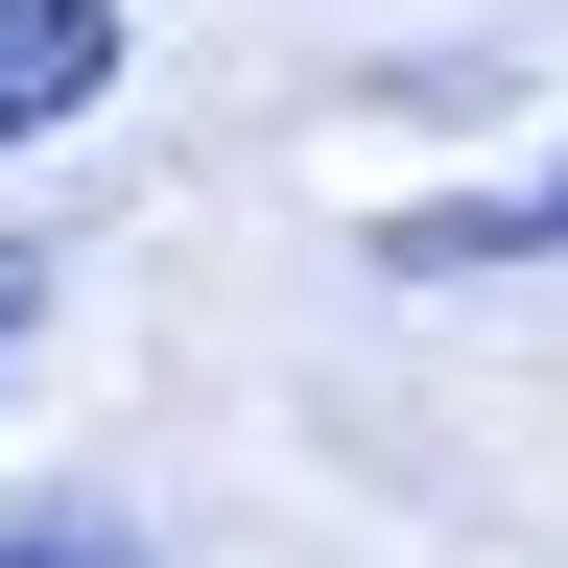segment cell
<instances>
[{
	"label": "cell",
	"instance_id": "cell-4",
	"mask_svg": "<svg viewBox=\"0 0 568 568\" xmlns=\"http://www.w3.org/2000/svg\"><path fill=\"white\" fill-rule=\"evenodd\" d=\"M24 332H48V261H24V237H0V355H24Z\"/></svg>",
	"mask_w": 568,
	"mask_h": 568
},
{
	"label": "cell",
	"instance_id": "cell-1",
	"mask_svg": "<svg viewBox=\"0 0 568 568\" xmlns=\"http://www.w3.org/2000/svg\"><path fill=\"white\" fill-rule=\"evenodd\" d=\"M95 95H119V0H0V142H48Z\"/></svg>",
	"mask_w": 568,
	"mask_h": 568
},
{
	"label": "cell",
	"instance_id": "cell-2",
	"mask_svg": "<svg viewBox=\"0 0 568 568\" xmlns=\"http://www.w3.org/2000/svg\"><path fill=\"white\" fill-rule=\"evenodd\" d=\"M450 261H568V142H545L497 213H403V284H450Z\"/></svg>",
	"mask_w": 568,
	"mask_h": 568
},
{
	"label": "cell",
	"instance_id": "cell-3",
	"mask_svg": "<svg viewBox=\"0 0 568 568\" xmlns=\"http://www.w3.org/2000/svg\"><path fill=\"white\" fill-rule=\"evenodd\" d=\"M0 568H142L119 497H0Z\"/></svg>",
	"mask_w": 568,
	"mask_h": 568
}]
</instances>
